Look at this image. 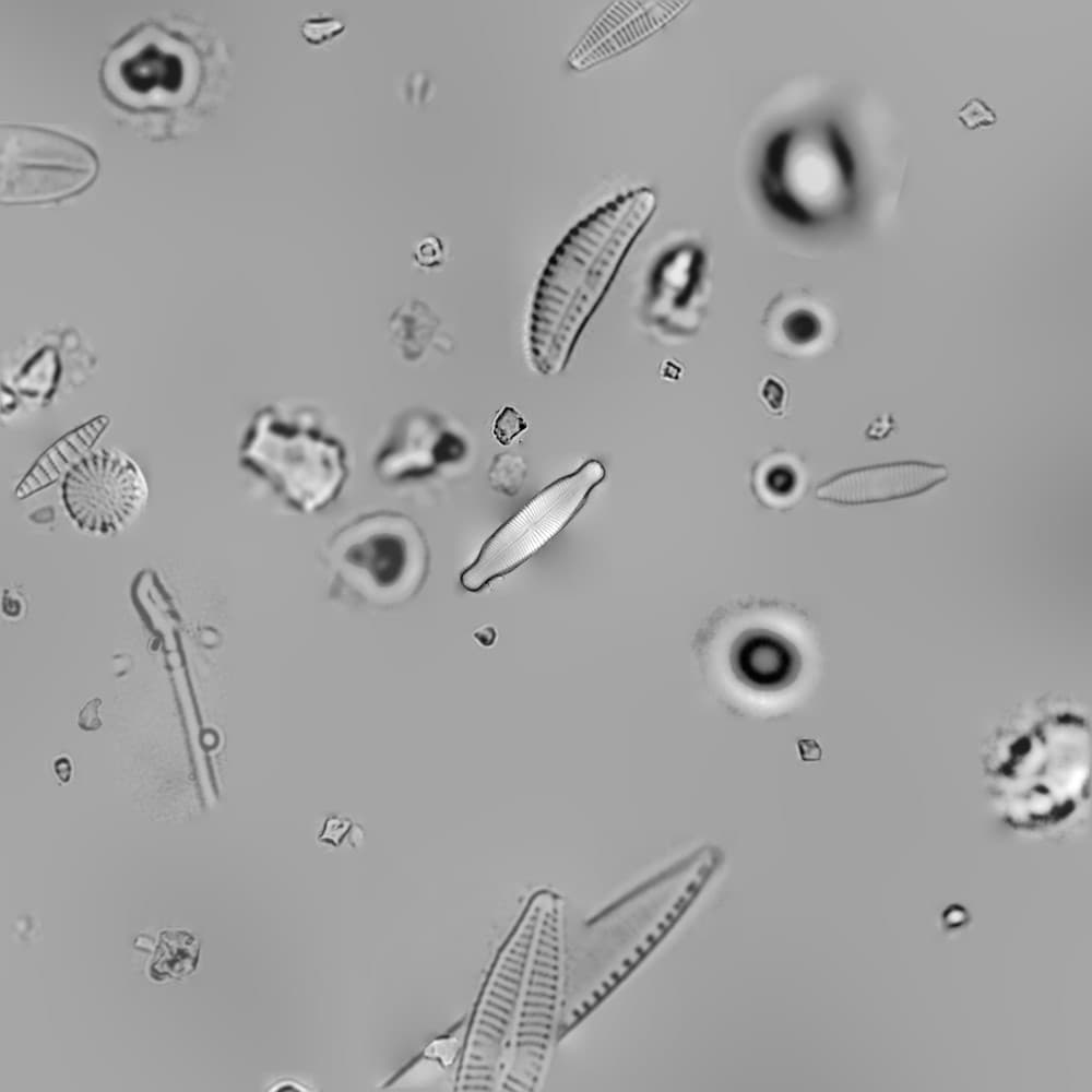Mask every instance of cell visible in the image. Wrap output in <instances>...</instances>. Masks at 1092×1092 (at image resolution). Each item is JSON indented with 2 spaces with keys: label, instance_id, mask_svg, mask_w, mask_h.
Listing matches in <instances>:
<instances>
[{
  "label": "cell",
  "instance_id": "obj_19",
  "mask_svg": "<svg viewBox=\"0 0 1092 1092\" xmlns=\"http://www.w3.org/2000/svg\"><path fill=\"white\" fill-rule=\"evenodd\" d=\"M343 26L336 20H309L302 25V35L310 43H321L342 32Z\"/></svg>",
  "mask_w": 1092,
  "mask_h": 1092
},
{
  "label": "cell",
  "instance_id": "obj_17",
  "mask_svg": "<svg viewBox=\"0 0 1092 1092\" xmlns=\"http://www.w3.org/2000/svg\"><path fill=\"white\" fill-rule=\"evenodd\" d=\"M527 429L522 415L512 406H505L494 419L492 434L500 444L508 446Z\"/></svg>",
  "mask_w": 1092,
  "mask_h": 1092
},
{
  "label": "cell",
  "instance_id": "obj_21",
  "mask_svg": "<svg viewBox=\"0 0 1092 1092\" xmlns=\"http://www.w3.org/2000/svg\"><path fill=\"white\" fill-rule=\"evenodd\" d=\"M55 772L62 782H68L71 776L70 761L61 757L55 762Z\"/></svg>",
  "mask_w": 1092,
  "mask_h": 1092
},
{
  "label": "cell",
  "instance_id": "obj_12",
  "mask_svg": "<svg viewBox=\"0 0 1092 1092\" xmlns=\"http://www.w3.org/2000/svg\"><path fill=\"white\" fill-rule=\"evenodd\" d=\"M675 5L663 1H618L592 24L570 52L577 70L587 69L637 44L666 23Z\"/></svg>",
  "mask_w": 1092,
  "mask_h": 1092
},
{
  "label": "cell",
  "instance_id": "obj_18",
  "mask_svg": "<svg viewBox=\"0 0 1092 1092\" xmlns=\"http://www.w3.org/2000/svg\"><path fill=\"white\" fill-rule=\"evenodd\" d=\"M959 121L969 129L977 130L996 123L995 111L982 99L971 98L957 112Z\"/></svg>",
  "mask_w": 1092,
  "mask_h": 1092
},
{
  "label": "cell",
  "instance_id": "obj_9",
  "mask_svg": "<svg viewBox=\"0 0 1092 1092\" xmlns=\"http://www.w3.org/2000/svg\"><path fill=\"white\" fill-rule=\"evenodd\" d=\"M194 52L189 43L157 26H144L117 43L102 69L110 98L132 109L169 108L180 100Z\"/></svg>",
  "mask_w": 1092,
  "mask_h": 1092
},
{
  "label": "cell",
  "instance_id": "obj_7",
  "mask_svg": "<svg viewBox=\"0 0 1092 1092\" xmlns=\"http://www.w3.org/2000/svg\"><path fill=\"white\" fill-rule=\"evenodd\" d=\"M98 173L84 142L26 124L0 128V198L3 204L59 201L83 191Z\"/></svg>",
  "mask_w": 1092,
  "mask_h": 1092
},
{
  "label": "cell",
  "instance_id": "obj_13",
  "mask_svg": "<svg viewBox=\"0 0 1092 1092\" xmlns=\"http://www.w3.org/2000/svg\"><path fill=\"white\" fill-rule=\"evenodd\" d=\"M437 434L417 412L397 418L375 460L377 475L389 483L428 474L439 461Z\"/></svg>",
  "mask_w": 1092,
  "mask_h": 1092
},
{
  "label": "cell",
  "instance_id": "obj_8",
  "mask_svg": "<svg viewBox=\"0 0 1092 1092\" xmlns=\"http://www.w3.org/2000/svg\"><path fill=\"white\" fill-rule=\"evenodd\" d=\"M605 474L600 461L590 460L539 491L486 541L462 572V586L479 591L521 566L566 527Z\"/></svg>",
  "mask_w": 1092,
  "mask_h": 1092
},
{
  "label": "cell",
  "instance_id": "obj_1",
  "mask_svg": "<svg viewBox=\"0 0 1092 1092\" xmlns=\"http://www.w3.org/2000/svg\"><path fill=\"white\" fill-rule=\"evenodd\" d=\"M655 203L649 189L618 195L577 223L557 245L537 281L529 316L527 353L538 373L565 369Z\"/></svg>",
  "mask_w": 1092,
  "mask_h": 1092
},
{
  "label": "cell",
  "instance_id": "obj_14",
  "mask_svg": "<svg viewBox=\"0 0 1092 1092\" xmlns=\"http://www.w3.org/2000/svg\"><path fill=\"white\" fill-rule=\"evenodd\" d=\"M109 422L108 416L98 415L55 441L17 485L15 490L17 498L25 499L64 475L91 451Z\"/></svg>",
  "mask_w": 1092,
  "mask_h": 1092
},
{
  "label": "cell",
  "instance_id": "obj_6",
  "mask_svg": "<svg viewBox=\"0 0 1092 1092\" xmlns=\"http://www.w3.org/2000/svg\"><path fill=\"white\" fill-rule=\"evenodd\" d=\"M563 905L548 891L517 1009L502 1090L534 1091L551 1051L563 978Z\"/></svg>",
  "mask_w": 1092,
  "mask_h": 1092
},
{
  "label": "cell",
  "instance_id": "obj_20",
  "mask_svg": "<svg viewBox=\"0 0 1092 1092\" xmlns=\"http://www.w3.org/2000/svg\"><path fill=\"white\" fill-rule=\"evenodd\" d=\"M102 705V700L95 698L90 700L80 711L79 714V726L84 731H97L102 726V720L98 715V709Z\"/></svg>",
  "mask_w": 1092,
  "mask_h": 1092
},
{
  "label": "cell",
  "instance_id": "obj_11",
  "mask_svg": "<svg viewBox=\"0 0 1092 1092\" xmlns=\"http://www.w3.org/2000/svg\"><path fill=\"white\" fill-rule=\"evenodd\" d=\"M945 465L926 461L880 463L839 473L816 489L818 499L842 506H859L905 499L946 482Z\"/></svg>",
  "mask_w": 1092,
  "mask_h": 1092
},
{
  "label": "cell",
  "instance_id": "obj_2",
  "mask_svg": "<svg viewBox=\"0 0 1092 1092\" xmlns=\"http://www.w3.org/2000/svg\"><path fill=\"white\" fill-rule=\"evenodd\" d=\"M984 770L1006 824L1024 831L1064 826L1089 796V724L1069 709L1030 714L995 735Z\"/></svg>",
  "mask_w": 1092,
  "mask_h": 1092
},
{
  "label": "cell",
  "instance_id": "obj_15",
  "mask_svg": "<svg viewBox=\"0 0 1092 1092\" xmlns=\"http://www.w3.org/2000/svg\"><path fill=\"white\" fill-rule=\"evenodd\" d=\"M199 953L200 942L189 931L164 930L159 934L150 974L156 981L190 975L197 969Z\"/></svg>",
  "mask_w": 1092,
  "mask_h": 1092
},
{
  "label": "cell",
  "instance_id": "obj_10",
  "mask_svg": "<svg viewBox=\"0 0 1092 1092\" xmlns=\"http://www.w3.org/2000/svg\"><path fill=\"white\" fill-rule=\"evenodd\" d=\"M61 497L70 519L83 532L115 535L142 512L149 497L143 472L117 449L91 450L64 475Z\"/></svg>",
  "mask_w": 1092,
  "mask_h": 1092
},
{
  "label": "cell",
  "instance_id": "obj_4",
  "mask_svg": "<svg viewBox=\"0 0 1092 1092\" xmlns=\"http://www.w3.org/2000/svg\"><path fill=\"white\" fill-rule=\"evenodd\" d=\"M324 555L336 594L377 608L415 596L429 567L423 532L408 515L392 510L353 519L331 536Z\"/></svg>",
  "mask_w": 1092,
  "mask_h": 1092
},
{
  "label": "cell",
  "instance_id": "obj_3",
  "mask_svg": "<svg viewBox=\"0 0 1092 1092\" xmlns=\"http://www.w3.org/2000/svg\"><path fill=\"white\" fill-rule=\"evenodd\" d=\"M240 461L300 513L330 506L348 476L343 443L324 430L318 412L305 406L268 405L257 412Z\"/></svg>",
  "mask_w": 1092,
  "mask_h": 1092
},
{
  "label": "cell",
  "instance_id": "obj_16",
  "mask_svg": "<svg viewBox=\"0 0 1092 1092\" xmlns=\"http://www.w3.org/2000/svg\"><path fill=\"white\" fill-rule=\"evenodd\" d=\"M526 473L527 466L523 458L506 452L494 458L488 477L496 491L514 496L522 488Z\"/></svg>",
  "mask_w": 1092,
  "mask_h": 1092
},
{
  "label": "cell",
  "instance_id": "obj_5",
  "mask_svg": "<svg viewBox=\"0 0 1092 1092\" xmlns=\"http://www.w3.org/2000/svg\"><path fill=\"white\" fill-rule=\"evenodd\" d=\"M548 890L535 892L500 948L472 1014L456 1076L462 1091H492L502 1075L510 1031Z\"/></svg>",
  "mask_w": 1092,
  "mask_h": 1092
},
{
  "label": "cell",
  "instance_id": "obj_22",
  "mask_svg": "<svg viewBox=\"0 0 1092 1092\" xmlns=\"http://www.w3.org/2000/svg\"><path fill=\"white\" fill-rule=\"evenodd\" d=\"M274 1091H302V1085L296 1083L295 1081H281L274 1085Z\"/></svg>",
  "mask_w": 1092,
  "mask_h": 1092
}]
</instances>
